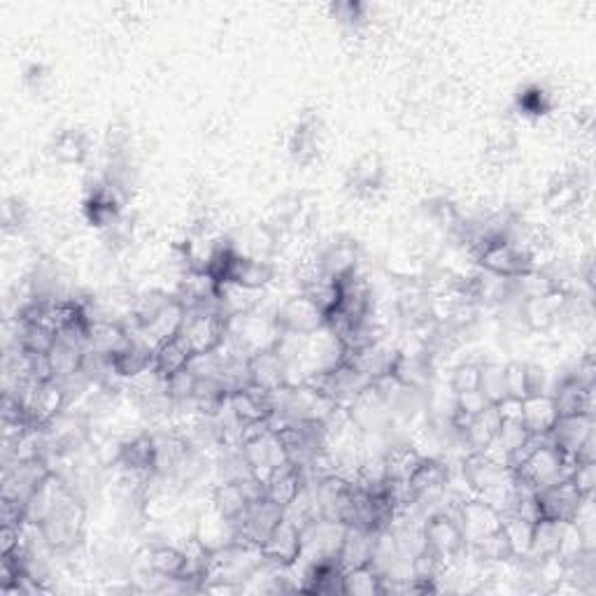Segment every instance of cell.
Segmentation results:
<instances>
[{"label":"cell","instance_id":"cell-26","mask_svg":"<svg viewBox=\"0 0 596 596\" xmlns=\"http://www.w3.org/2000/svg\"><path fill=\"white\" fill-rule=\"evenodd\" d=\"M583 194L585 187L578 173H559L550 182L548 194H545V205L555 215H569V212L578 210V205L583 203Z\"/></svg>","mask_w":596,"mask_h":596},{"label":"cell","instance_id":"cell-56","mask_svg":"<svg viewBox=\"0 0 596 596\" xmlns=\"http://www.w3.org/2000/svg\"><path fill=\"white\" fill-rule=\"evenodd\" d=\"M569 480L580 494L592 496L596 489V461H578Z\"/></svg>","mask_w":596,"mask_h":596},{"label":"cell","instance_id":"cell-5","mask_svg":"<svg viewBox=\"0 0 596 596\" xmlns=\"http://www.w3.org/2000/svg\"><path fill=\"white\" fill-rule=\"evenodd\" d=\"M229 331V319H224L219 312L194 310L184 317L180 336L189 345L191 354H208L222 347Z\"/></svg>","mask_w":596,"mask_h":596},{"label":"cell","instance_id":"cell-34","mask_svg":"<svg viewBox=\"0 0 596 596\" xmlns=\"http://www.w3.org/2000/svg\"><path fill=\"white\" fill-rule=\"evenodd\" d=\"M303 487H305L303 471H301V468H296L292 461H289V464L278 466L271 475H268L266 496L273 503H278V506L287 508L289 503H292L296 496L301 494Z\"/></svg>","mask_w":596,"mask_h":596},{"label":"cell","instance_id":"cell-57","mask_svg":"<svg viewBox=\"0 0 596 596\" xmlns=\"http://www.w3.org/2000/svg\"><path fill=\"white\" fill-rule=\"evenodd\" d=\"M506 387L508 396H513V399H527L529 392L527 375H524V361H510V364H506Z\"/></svg>","mask_w":596,"mask_h":596},{"label":"cell","instance_id":"cell-35","mask_svg":"<svg viewBox=\"0 0 596 596\" xmlns=\"http://www.w3.org/2000/svg\"><path fill=\"white\" fill-rule=\"evenodd\" d=\"M145 555V571H152L166 580L187 578V557H184L182 548H175V545H154Z\"/></svg>","mask_w":596,"mask_h":596},{"label":"cell","instance_id":"cell-27","mask_svg":"<svg viewBox=\"0 0 596 596\" xmlns=\"http://www.w3.org/2000/svg\"><path fill=\"white\" fill-rule=\"evenodd\" d=\"M194 536L208 550H219V548H224V545L236 543V538H238L236 520H229V517L219 515L217 510L210 506L201 517H198Z\"/></svg>","mask_w":596,"mask_h":596},{"label":"cell","instance_id":"cell-47","mask_svg":"<svg viewBox=\"0 0 596 596\" xmlns=\"http://www.w3.org/2000/svg\"><path fill=\"white\" fill-rule=\"evenodd\" d=\"M510 285H513L515 301H531V298H541L550 294L552 289H557L543 271H529L517 275V278H510Z\"/></svg>","mask_w":596,"mask_h":596},{"label":"cell","instance_id":"cell-25","mask_svg":"<svg viewBox=\"0 0 596 596\" xmlns=\"http://www.w3.org/2000/svg\"><path fill=\"white\" fill-rule=\"evenodd\" d=\"M399 350H389L385 345V340L378 345H368V347H357V350H345V364H350L357 368V371L366 373L371 380H378L382 375L392 373V364L394 357Z\"/></svg>","mask_w":596,"mask_h":596},{"label":"cell","instance_id":"cell-8","mask_svg":"<svg viewBox=\"0 0 596 596\" xmlns=\"http://www.w3.org/2000/svg\"><path fill=\"white\" fill-rule=\"evenodd\" d=\"M347 527L343 522L317 517L308 527L301 529L303 555L301 562H322V559H338L340 545L345 541Z\"/></svg>","mask_w":596,"mask_h":596},{"label":"cell","instance_id":"cell-7","mask_svg":"<svg viewBox=\"0 0 596 596\" xmlns=\"http://www.w3.org/2000/svg\"><path fill=\"white\" fill-rule=\"evenodd\" d=\"M273 322L278 331L298 333V336H312L326 326V315L310 301L305 294H294L282 301L273 312Z\"/></svg>","mask_w":596,"mask_h":596},{"label":"cell","instance_id":"cell-61","mask_svg":"<svg viewBox=\"0 0 596 596\" xmlns=\"http://www.w3.org/2000/svg\"><path fill=\"white\" fill-rule=\"evenodd\" d=\"M496 410H499L501 420H520L522 422V401L520 399L506 396L501 403H496Z\"/></svg>","mask_w":596,"mask_h":596},{"label":"cell","instance_id":"cell-54","mask_svg":"<svg viewBox=\"0 0 596 596\" xmlns=\"http://www.w3.org/2000/svg\"><path fill=\"white\" fill-rule=\"evenodd\" d=\"M527 436L529 431L520 420H501V429H499V436H496V443H499L510 457V452L527 441Z\"/></svg>","mask_w":596,"mask_h":596},{"label":"cell","instance_id":"cell-53","mask_svg":"<svg viewBox=\"0 0 596 596\" xmlns=\"http://www.w3.org/2000/svg\"><path fill=\"white\" fill-rule=\"evenodd\" d=\"M103 238H105V243H108L110 250H115V252L126 250L133 240V222L126 215H122L115 224L110 226V229L103 231Z\"/></svg>","mask_w":596,"mask_h":596},{"label":"cell","instance_id":"cell-46","mask_svg":"<svg viewBox=\"0 0 596 596\" xmlns=\"http://www.w3.org/2000/svg\"><path fill=\"white\" fill-rule=\"evenodd\" d=\"M478 389L482 396L496 406L508 396L506 387V364H499V361H485L480 364V385Z\"/></svg>","mask_w":596,"mask_h":596},{"label":"cell","instance_id":"cell-49","mask_svg":"<svg viewBox=\"0 0 596 596\" xmlns=\"http://www.w3.org/2000/svg\"><path fill=\"white\" fill-rule=\"evenodd\" d=\"M82 357H84V350H80V347H73V345L63 343V340L56 338L54 347L49 350V361H52L54 378L61 380V378H68V375L80 371Z\"/></svg>","mask_w":596,"mask_h":596},{"label":"cell","instance_id":"cell-48","mask_svg":"<svg viewBox=\"0 0 596 596\" xmlns=\"http://www.w3.org/2000/svg\"><path fill=\"white\" fill-rule=\"evenodd\" d=\"M298 292L308 296L310 301L324 312V315H329V312L340 303V285L333 278H329V275H319L317 280H312L310 285L298 289Z\"/></svg>","mask_w":596,"mask_h":596},{"label":"cell","instance_id":"cell-58","mask_svg":"<svg viewBox=\"0 0 596 596\" xmlns=\"http://www.w3.org/2000/svg\"><path fill=\"white\" fill-rule=\"evenodd\" d=\"M129 143H131V131L124 122H115L108 126V154L110 159L115 156H124L129 152Z\"/></svg>","mask_w":596,"mask_h":596},{"label":"cell","instance_id":"cell-2","mask_svg":"<svg viewBox=\"0 0 596 596\" xmlns=\"http://www.w3.org/2000/svg\"><path fill=\"white\" fill-rule=\"evenodd\" d=\"M576 457H569V454L559 452L555 445H543L531 454V457L524 461L522 466L515 468V478H520L522 482H527L536 489H545L555 482L569 480L573 468H576Z\"/></svg>","mask_w":596,"mask_h":596},{"label":"cell","instance_id":"cell-55","mask_svg":"<svg viewBox=\"0 0 596 596\" xmlns=\"http://www.w3.org/2000/svg\"><path fill=\"white\" fill-rule=\"evenodd\" d=\"M520 110L524 115H531V117H541L545 112L550 110V96L545 94L541 87H534V89H527L524 94L520 96Z\"/></svg>","mask_w":596,"mask_h":596},{"label":"cell","instance_id":"cell-23","mask_svg":"<svg viewBox=\"0 0 596 596\" xmlns=\"http://www.w3.org/2000/svg\"><path fill=\"white\" fill-rule=\"evenodd\" d=\"M247 368H250V380L252 385L261 389H278L282 385H289L287 375V364L282 361L275 347H266V350L254 352L250 359H247Z\"/></svg>","mask_w":596,"mask_h":596},{"label":"cell","instance_id":"cell-44","mask_svg":"<svg viewBox=\"0 0 596 596\" xmlns=\"http://www.w3.org/2000/svg\"><path fill=\"white\" fill-rule=\"evenodd\" d=\"M343 592L347 596H373L385 594V578L371 564L343 573Z\"/></svg>","mask_w":596,"mask_h":596},{"label":"cell","instance_id":"cell-60","mask_svg":"<svg viewBox=\"0 0 596 596\" xmlns=\"http://www.w3.org/2000/svg\"><path fill=\"white\" fill-rule=\"evenodd\" d=\"M524 375H527L529 396L550 394L548 392V371H545L541 364H529V361H524Z\"/></svg>","mask_w":596,"mask_h":596},{"label":"cell","instance_id":"cell-17","mask_svg":"<svg viewBox=\"0 0 596 596\" xmlns=\"http://www.w3.org/2000/svg\"><path fill=\"white\" fill-rule=\"evenodd\" d=\"M434 368L436 361L424 352V347L417 352L399 350L392 364V375L403 387L415 389V392H427L431 382H434Z\"/></svg>","mask_w":596,"mask_h":596},{"label":"cell","instance_id":"cell-14","mask_svg":"<svg viewBox=\"0 0 596 596\" xmlns=\"http://www.w3.org/2000/svg\"><path fill=\"white\" fill-rule=\"evenodd\" d=\"M347 415H350L352 424L361 434H378V431L387 429L394 422V413L387 399L373 385L357 401L347 406Z\"/></svg>","mask_w":596,"mask_h":596},{"label":"cell","instance_id":"cell-19","mask_svg":"<svg viewBox=\"0 0 596 596\" xmlns=\"http://www.w3.org/2000/svg\"><path fill=\"white\" fill-rule=\"evenodd\" d=\"M454 513H457V520L461 529H464L468 543L478 541V538L494 534V531L501 529L499 510L489 506L487 501H482L480 496H473V499L459 503V506L454 508Z\"/></svg>","mask_w":596,"mask_h":596},{"label":"cell","instance_id":"cell-1","mask_svg":"<svg viewBox=\"0 0 596 596\" xmlns=\"http://www.w3.org/2000/svg\"><path fill=\"white\" fill-rule=\"evenodd\" d=\"M38 524L42 534L47 538L49 548H52L56 555H70V552H75L84 541L87 506H84L80 494L70 492L66 494V499Z\"/></svg>","mask_w":596,"mask_h":596},{"label":"cell","instance_id":"cell-6","mask_svg":"<svg viewBox=\"0 0 596 596\" xmlns=\"http://www.w3.org/2000/svg\"><path fill=\"white\" fill-rule=\"evenodd\" d=\"M475 264L480 266V271L501 275V278H517V275L534 271L531 254L506 238H499L482 247L478 257H475Z\"/></svg>","mask_w":596,"mask_h":596},{"label":"cell","instance_id":"cell-41","mask_svg":"<svg viewBox=\"0 0 596 596\" xmlns=\"http://www.w3.org/2000/svg\"><path fill=\"white\" fill-rule=\"evenodd\" d=\"M210 506L215 508L219 515L229 517V520H238L247 510V506H250V501H247V496L243 494L238 482L219 480L217 485L212 487Z\"/></svg>","mask_w":596,"mask_h":596},{"label":"cell","instance_id":"cell-12","mask_svg":"<svg viewBox=\"0 0 596 596\" xmlns=\"http://www.w3.org/2000/svg\"><path fill=\"white\" fill-rule=\"evenodd\" d=\"M243 454L247 459V464H250L252 473L257 475L259 480H268V475H271L275 468L282 466V464H289V454H287V447L282 443L280 434H275V431H264V434L250 438V441L243 443Z\"/></svg>","mask_w":596,"mask_h":596},{"label":"cell","instance_id":"cell-28","mask_svg":"<svg viewBox=\"0 0 596 596\" xmlns=\"http://www.w3.org/2000/svg\"><path fill=\"white\" fill-rule=\"evenodd\" d=\"M229 406L243 424L264 422L271 417V399H268V389H261L257 385H247L243 389H238V392L229 394Z\"/></svg>","mask_w":596,"mask_h":596},{"label":"cell","instance_id":"cell-52","mask_svg":"<svg viewBox=\"0 0 596 596\" xmlns=\"http://www.w3.org/2000/svg\"><path fill=\"white\" fill-rule=\"evenodd\" d=\"M478 385H480V364H475V361L459 364L452 371V378H450L452 394L473 392V389H478Z\"/></svg>","mask_w":596,"mask_h":596},{"label":"cell","instance_id":"cell-24","mask_svg":"<svg viewBox=\"0 0 596 596\" xmlns=\"http://www.w3.org/2000/svg\"><path fill=\"white\" fill-rule=\"evenodd\" d=\"M317 261L324 275L340 282L359 271V247L352 240H338V243H331L326 250L319 252Z\"/></svg>","mask_w":596,"mask_h":596},{"label":"cell","instance_id":"cell-50","mask_svg":"<svg viewBox=\"0 0 596 596\" xmlns=\"http://www.w3.org/2000/svg\"><path fill=\"white\" fill-rule=\"evenodd\" d=\"M410 566H413L415 580L434 583V585H438V580H441L447 571L445 559L431 548H424L422 552H417V555L410 559Z\"/></svg>","mask_w":596,"mask_h":596},{"label":"cell","instance_id":"cell-21","mask_svg":"<svg viewBox=\"0 0 596 596\" xmlns=\"http://www.w3.org/2000/svg\"><path fill=\"white\" fill-rule=\"evenodd\" d=\"M319 145H322V119L317 112L305 110L289 136V154L301 166H310L317 159Z\"/></svg>","mask_w":596,"mask_h":596},{"label":"cell","instance_id":"cell-10","mask_svg":"<svg viewBox=\"0 0 596 596\" xmlns=\"http://www.w3.org/2000/svg\"><path fill=\"white\" fill-rule=\"evenodd\" d=\"M115 466L124 473L126 480H136V485H147L156 471V438L152 434H138L119 447Z\"/></svg>","mask_w":596,"mask_h":596},{"label":"cell","instance_id":"cell-18","mask_svg":"<svg viewBox=\"0 0 596 596\" xmlns=\"http://www.w3.org/2000/svg\"><path fill=\"white\" fill-rule=\"evenodd\" d=\"M385 177V159H382L380 152L371 149V152L361 154L347 170V189L359 198H371L385 187Z\"/></svg>","mask_w":596,"mask_h":596},{"label":"cell","instance_id":"cell-3","mask_svg":"<svg viewBox=\"0 0 596 596\" xmlns=\"http://www.w3.org/2000/svg\"><path fill=\"white\" fill-rule=\"evenodd\" d=\"M305 382H308L310 387L319 389L324 396H329L336 406H343V408L357 401L359 396L373 385V380L368 378L366 373L357 371V368L345 364V361L343 364L329 368V371L308 375Z\"/></svg>","mask_w":596,"mask_h":596},{"label":"cell","instance_id":"cell-32","mask_svg":"<svg viewBox=\"0 0 596 596\" xmlns=\"http://www.w3.org/2000/svg\"><path fill=\"white\" fill-rule=\"evenodd\" d=\"M261 296H264L261 289H247L240 285H231V282H219V294H217L219 315L224 319L250 315V312L259 308Z\"/></svg>","mask_w":596,"mask_h":596},{"label":"cell","instance_id":"cell-13","mask_svg":"<svg viewBox=\"0 0 596 596\" xmlns=\"http://www.w3.org/2000/svg\"><path fill=\"white\" fill-rule=\"evenodd\" d=\"M587 496H583L573 487L571 480H562L555 482V485L538 489L536 492V501H538V510H541V517L545 520H555V522H573L576 520L580 506Z\"/></svg>","mask_w":596,"mask_h":596},{"label":"cell","instance_id":"cell-22","mask_svg":"<svg viewBox=\"0 0 596 596\" xmlns=\"http://www.w3.org/2000/svg\"><path fill=\"white\" fill-rule=\"evenodd\" d=\"M596 420L594 415H564L555 422V427L550 431L552 445L557 447L559 452L569 454V457H576V452L583 447L587 438L594 436Z\"/></svg>","mask_w":596,"mask_h":596},{"label":"cell","instance_id":"cell-38","mask_svg":"<svg viewBox=\"0 0 596 596\" xmlns=\"http://www.w3.org/2000/svg\"><path fill=\"white\" fill-rule=\"evenodd\" d=\"M468 555H473L480 564H485V566H503V564L515 562L513 548H510L503 529L494 531V534L482 536V538H478V541L468 543Z\"/></svg>","mask_w":596,"mask_h":596},{"label":"cell","instance_id":"cell-20","mask_svg":"<svg viewBox=\"0 0 596 596\" xmlns=\"http://www.w3.org/2000/svg\"><path fill=\"white\" fill-rule=\"evenodd\" d=\"M261 552H264L268 562L278 566H294L303 555L301 529H298L294 522L282 517V522L273 529V534L266 538V543L261 545Z\"/></svg>","mask_w":596,"mask_h":596},{"label":"cell","instance_id":"cell-15","mask_svg":"<svg viewBox=\"0 0 596 596\" xmlns=\"http://www.w3.org/2000/svg\"><path fill=\"white\" fill-rule=\"evenodd\" d=\"M569 301H571V294L562 292V289H552L550 294H545L541 298L522 301V317L527 331L531 333L550 331L552 326L559 324V319H564Z\"/></svg>","mask_w":596,"mask_h":596},{"label":"cell","instance_id":"cell-31","mask_svg":"<svg viewBox=\"0 0 596 596\" xmlns=\"http://www.w3.org/2000/svg\"><path fill=\"white\" fill-rule=\"evenodd\" d=\"M375 534H378V531L347 527L345 541L340 545V552H338V566L343 569V573L371 564Z\"/></svg>","mask_w":596,"mask_h":596},{"label":"cell","instance_id":"cell-39","mask_svg":"<svg viewBox=\"0 0 596 596\" xmlns=\"http://www.w3.org/2000/svg\"><path fill=\"white\" fill-rule=\"evenodd\" d=\"M382 459H385L387 480H410L417 468L422 466V461L427 459V454H422L410 443H399L389 447V450L382 454Z\"/></svg>","mask_w":596,"mask_h":596},{"label":"cell","instance_id":"cell-16","mask_svg":"<svg viewBox=\"0 0 596 596\" xmlns=\"http://www.w3.org/2000/svg\"><path fill=\"white\" fill-rule=\"evenodd\" d=\"M461 475L468 482V487L473 489L475 496L489 492V489L506 485L513 480V468L496 464L482 452H468L466 459L461 461Z\"/></svg>","mask_w":596,"mask_h":596},{"label":"cell","instance_id":"cell-33","mask_svg":"<svg viewBox=\"0 0 596 596\" xmlns=\"http://www.w3.org/2000/svg\"><path fill=\"white\" fill-rule=\"evenodd\" d=\"M501 429V417L496 406H487L478 417L468 422V427L461 431V445L468 447V452H485L496 441Z\"/></svg>","mask_w":596,"mask_h":596},{"label":"cell","instance_id":"cell-9","mask_svg":"<svg viewBox=\"0 0 596 596\" xmlns=\"http://www.w3.org/2000/svg\"><path fill=\"white\" fill-rule=\"evenodd\" d=\"M285 517V508L273 503L268 496L259 501H252L243 515L236 520V529H238V538L236 541L250 543V545H261L266 543V538L273 534V529L278 527Z\"/></svg>","mask_w":596,"mask_h":596},{"label":"cell","instance_id":"cell-37","mask_svg":"<svg viewBox=\"0 0 596 596\" xmlns=\"http://www.w3.org/2000/svg\"><path fill=\"white\" fill-rule=\"evenodd\" d=\"M184 317H187V312H184L180 301H177V298H173V301L168 303V308L163 310L161 315L156 317L152 324L145 326V329L138 331V333H140V336H143V340H145V343L149 347H152V350H156V347L166 343V340L180 336Z\"/></svg>","mask_w":596,"mask_h":596},{"label":"cell","instance_id":"cell-30","mask_svg":"<svg viewBox=\"0 0 596 596\" xmlns=\"http://www.w3.org/2000/svg\"><path fill=\"white\" fill-rule=\"evenodd\" d=\"M450 466L441 459H431L427 457L422 461V466L417 468L413 478H410V485H413L417 501L424 499H441L447 482H450Z\"/></svg>","mask_w":596,"mask_h":596},{"label":"cell","instance_id":"cell-43","mask_svg":"<svg viewBox=\"0 0 596 596\" xmlns=\"http://www.w3.org/2000/svg\"><path fill=\"white\" fill-rule=\"evenodd\" d=\"M562 527L564 522L545 520L541 517L534 524V536H531V552L527 559H534V562H543V559L557 557L559 541H562Z\"/></svg>","mask_w":596,"mask_h":596},{"label":"cell","instance_id":"cell-36","mask_svg":"<svg viewBox=\"0 0 596 596\" xmlns=\"http://www.w3.org/2000/svg\"><path fill=\"white\" fill-rule=\"evenodd\" d=\"M557 420L559 413L552 394L527 396L522 401V424L529 434H550Z\"/></svg>","mask_w":596,"mask_h":596},{"label":"cell","instance_id":"cell-29","mask_svg":"<svg viewBox=\"0 0 596 596\" xmlns=\"http://www.w3.org/2000/svg\"><path fill=\"white\" fill-rule=\"evenodd\" d=\"M552 399H555L559 417L594 415V387L578 385L571 375H566V378L559 382L555 392H552Z\"/></svg>","mask_w":596,"mask_h":596},{"label":"cell","instance_id":"cell-11","mask_svg":"<svg viewBox=\"0 0 596 596\" xmlns=\"http://www.w3.org/2000/svg\"><path fill=\"white\" fill-rule=\"evenodd\" d=\"M24 408L28 410V417H31L35 427L45 429L56 420V417L66 413L70 408V396L66 392V387H63L56 378L47 382H38V385L33 387V392L28 394Z\"/></svg>","mask_w":596,"mask_h":596},{"label":"cell","instance_id":"cell-45","mask_svg":"<svg viewBox=\"0 0 596 596\" xmlns=\"http://www.w3.org/2000/svg\"><path fill=\"white\" fill-rule=\"evenodd\" d=\"M501 529L506 534L510 548H513L515 562L517 559H527L531 552V536H534V522L522 520L517 515H503Z\"/></svg>","mask_w":596,"mask_h":596},{"label":"cell","instance_id":"cell-4","mask_svg":"<svg viewBox=\"0 0 596 596\" xmlns=\"http://www.w3.org/2000/svg\"><path fill=\"white\" fill-rule=\"evenodd\" d=\"M424 541L427 548L438 552L447 566H454L468 555V541L454 510H438L424 520Z\"/></svg>","mask_w":596,"mask_h":596},{"label":"cell","instance_id":"cell-42","mask_svg":"<svg viewBox=\"0 0 596 596\" xmlns=\"http://www.w3.org/2000/svg\"><path fill=\"white\" fill-rule=\"evenodd\" d=\"M49 152H52V156L59 163H75V166H80V163L87 161V156H89L87 133L77 131V129L61 131L59 136L52 140Z\"/></svg>","mask_w":596,"mask_h":596},{"label":"cell","instance_id":"cell-59","mask_svg":"<svg viewBox=\"0 0 596 596\" xmlns=\"http://www.w3.org/2000/svg\"><path fill=\"white\" fill-rule=\"evenodd\" d=\"M28 217H31V212H28V208L24 203L17 201V198H14V201H7L5 217H3L5 231L7 233H10V231H17V233L24 231L26 224H28Z\"/></svg>","mask_w":596,"mask_h":596},{"label":"cell","instance_id":"cell-51","mask_svg":"<svg viewBox=\"0 0 596 596\" xmlns=\"http://www.w3.org/2000/svg\"><path fill=\"white\" fill-rule=\"evenodd\" d=\"M196 373L191 371V368H182V371H177L175 375H170L166 380V389H168V396L173 399V403H182V401H189L194 399V389H196Z\"/></svg>","mask_w":596,"mask_h":596},{"label":"cell","instance_id":"cell-40","mask_svg":"<svg viewBox=\"0 0 596 596\" xmlns=\"http://www.w3.org/2000/svg\"><path fill=\"white\" fill-rule=\"evenodd\" d=\"M191 357H194V354H191L189 345L184 343L182 336H175L156 347L152 368L161 375L163 380H168L170 375H175L177 371H182V368H187Z\"/></svg>","mask_w":596,"mask_h":596}]
</instances>
